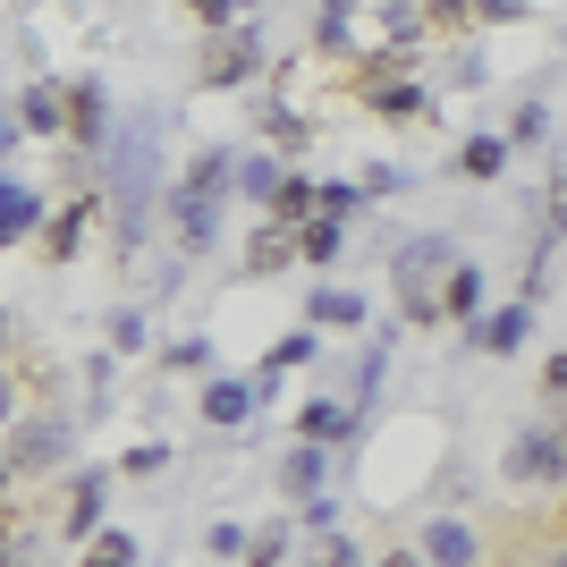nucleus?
Segmentation results:
<instances>
[{
	"label": "nucleus",
	"mask_w": 567,
	"mask_h": 567,
	"mask_svg": "<svg viewBox=\"0 0 567 567\" xmlns=\"http://www.w3.org/2000/svg\"><path fill=\"white\" fill-rule=\"evenodd\" d=\"M457 169H466V178H499V169H508V136H474L466 153H457Z\"/></svg>",
	"instance_id": "aec40b11"
},
{
	"label": "nucleus",
	"mask_w": 567,
	"mask_h": 567,
	"mask_svg": "<svg viewBox=\"0 0 567 567\" xmlns=\"http://www.w3.org/2000/svg\"><path fill=\"white\" fill-rule=\"evenodd\" d=\"M246 255H255V271H280V262H297V255H306V229H288V220H262Z\"/></svg>",
	"instance_id": "4468645a"
},
{
	"label": "nucleus",
	"mask_w": 567,
	"mask_h": 567,
	"mask_svg": "<svg viewBox=\"0 0 567 567\" xmlns=\"http://www.w3.org/2000/svg\"><path fill=\"white\" fill-rule=\"evenodd\" d=\"M543 127H550V111H543V102H525L517 127H508V144H543Z\"/></svg>",
	"instance_id": "c756f323"
},
{
	"label": "nucleus",
	"mask_w": 567,
	"mask_h": 567,
	"mask_svg": "<svg viewBox=\"0 0 567 567\" xmlns=\"http://www.w3.org/2000/svg\"><path fill=\"white\" fill-rule=\"evenodd\" d=\"M313 567H355V543H348V534H331V543L313 550Z\"/></svg>",
	"instance_id": "e433bc0d"
},
{
	"label": "nucleus",
	"mask_w": 567,
	"mask_h": 567,
	"mask_svg": "<svg viewBox=\"0 0 567 567\" xmlns=\"http://www.w3.org/2000/svg\"><path fill=\"white\" fill-rule=\"evenodd\" d=\"M450 271H457V237H415V246H399V255H390V280L406 288V313H415V322H432V313H441V297H432V288H450Z\"/></svg>",
	"instance_id": "f03ea898"
},
{
	"label": "nucleus",
	"mask_w": 567,
	"mask_h": 567,
	"mask_svg": "<svg viewBox=\"0 0 567 567\" xmlns=\"http://www.w3.org/2000/svg\"><path fill=\"white\" fill-rule=\"evenodd\" d=\"M111 348H144V313H111Z\"/></svg>",
	"instance_id": "c9c22d12"
},
{
	"label": "nucleus",
	"mask_w": 567,
	"mask_h": 567,
	"mask_svg": "<svg viewBox=\"0 0 567 567\" xmlns=\"http://www.w3.org/2000/svg\"><path fill=\"white\" fill-rule=\"evenodd\" d=\"M255 381H213V390H204V424H220V432H237L246 424V415H255Z\"/></svg>",
	"instance_id": "9b49d317"
},
{
	"label": "nucleus",
	"mask_w": 567,
	"mask_h": 567,
	"mask_svg": "<svg viewBox=\"0 0 567 567\" xmlns=\"http://www.w3.org/2000/svg\"><path fill=\"white\" fill-rule=\"evenodd\" d=\"M271 364H280V373H288V364H313V331H288L280 348H271Z\"/></svg>",
	"instance_id": "2f4dec72"
},
{
	"label": "nucleus",
	"mask_w": 567,
	"mask_h": 567,
	"mask_svg": "<svg viewBox=\"0 0 567 567\" xmlns=\"http://www.w3.org/2000/svg\"><path fill=\"white\" fill-rule=\"evenodd\" d=\"M364 102H373V111L415 118V111H424V85H406V76L390 69V60H373V69H364Z\"/></svg>",
	"instance_id": "1a4fd4ad"
},
{
	"label": "nucleus",
	"mask_w": 567,
	"mask_h": 567,
	"mask_svg": "<svg viewBox=\"0 0 567 567\" xmlns=\"http://www.w3.org/2000/svg\"><path fill=\"white\" fill-rule=\"evenodd\" d=\"M60 450H69V424H60V415H34V424H18V441H9V466H60Z\"/></svg>",
	"instance_id": "0eeeda50"
},
{
	"label": "nucleus",
	"mask_w": 567,
	"mask_h": 567,
	"mask_svg": "<svg viewBox=\"0 0 567 567\" xmlns=\"http://www.w3.org/2000/svg\"><path fill=\"white\" fill-rule=\"evenodd\" d=\"M543 220H550V237H567V169L550 178V195H543Z\"/></svg>",
	"instance_id": "473e14b6"
},
{
	"label": "nucleus",
	"mask_w": 567,
	"mask_h": 567,
	"mask_svg": "<svg viewBox=\"0 0 567 567\" xmlns=\"http://www.w3.org/2000/svg\"><path fill=\"white\" fill-rule=\"evenodd\" d=\"M543 381H550V390H567V355H550V364H543Z\"/></svg>",
	"instance_id": "58836bf2"
},
{
	"label": "nucleus",
	"mask_w": 567,
	"mask_h": 567,
	"mask_svg": "<svg viewBox=\"0 0 567 567\" xmlns=\"http://www.w3.org/2000/svg\"><path fill=\"white\" fill-rule=\"evenodd\" d=\"M339 246H348V229H339V220H322V213H313V220H306V255H313V262H331Z\"/></svg>",
	"instance_id": "393cba45"
},
{
	"label": "nucleus",
	"mask_w": 567,
	"mask_h": 567,
	"mask_svg": "<svg viewBox=\"0 0 567 567\" xmlns=\"http://www.w3.org/2000/svg\"><path fill=\"white\" fill-rule=\"evenodd\" d=\"M9 474H18V466H9V457H0V499H9Z\"/></svg>",
	"instance_id": "79ce46f5"
},
{
	"label": "nucleus",
	"mask_w": 567,
	"mask_h": 567,
	"mask_svg": "<svg viewBox=\"0 0 567 567\" xmlns=\"http://www.w3.org/2000/svg\"><path fill=\"white\" fill-rule=\"evenodd\" d=\"M162 364H169V373H213V339H178Z\"/></svg>",
	"instance_id": "a878e982"
},
{
	"label": "nucleus",
	"mask_w": 567,
	"mask_h": 567,
	"mask_svg": "<svg viewBox=\"0 0 567 567\" xmlns=\"http://www.w3.org/2000/svg\"><path fill=\"white\" fill-rule=\"evenodd\" d=\"M297 432H306V441H322V450H331V441H348V432H355V406H339V399H313L306 415H297Z\"/></svg>",
	"instance_id": "2eb2a0df"
},
{
	"label": "nucleus",
	"mask_w": 567,
	"mask_h": 567,
	"mask_svg": "<svg viewBox=\"0 0 567 567\" xmlns=\"http://www.w3.org/2000/svg\"><path fill=\"white\" fill-rule=\"evenodd\" d=\"M271 213H280V220H313V213H322V187H306V178H280Z\"/></svg>",
	"instance_id": "412c9836"
},
{
	"label": "nucleus",
	"mask_w": 567,
	"mask_h": 567,
	"mask_svg": "<svg viewBox=\"0 0 567 567\" xmlns=\"http://www.w3.org/2000/svg\"><path fill=\"white\" fill-rule=\"evenodd\" d=\"M9 406H18V399H9V373H0V424H9Z\"/></svg>",
	"instance_id": "a19ab883"
},
{
	"label": "nucleus",
	"mask_w": 567,
	"mask_h": 567,
	"mask_svg": "<svg viewBox=\"0 0 567 567\" xmlns=\"http://www.w3.org/2000/svg\"><path fill=\"white\" fill-rule=\"evenodd\" d=\"M390 567H424V559H390Z\"/></svg>",
	"instance_id": "c03bdc74"
},
{
	"label": "nucleus",
	"mask_w": 567,
	"mask_h": 567,
	"mask_svg": "<svg viewBox=\"0 0 567 567\" xmlns=\"http://www.w3.org/2000/svg\"><path fill=\"white\" fill-rule=\"evenodd\" d=\"M229 187V153H195V169H187V195H220Z\"/></svg>",
	"instance_id": "4be33fe9"
},
{
	"label": "nucleus",
	"mask_w": 567,
	"mask_h": 567,
	"mask_svg": "<svg viewBox=\"0 0 567 567\" xmlns=\"http://www.w3.org/2000/svg\"><path fill=\"white\" fill-rule=\"evenodd\" d=\"M0 567H9V534H0Z\"/></svg>",
	"instance_id": "37998d69"
},
{
	"label": "nucleus",
	"mask_w": 567,
	"mask_h": 567,
	"mask_svg": "<svg viewBox=\"0 0 567 567\" xmlns=\"http://www.w3.org/2000/svg\"><path fill=\"white\" fill-rule=\"evenodd\" d=\"M348 9H355V0H322V18H313V43H348Z\"/></svg>",
	"instance_id": "bb28decb"
},
{
	"label": "nucleus",
	"mask_w": 567,
	"mask_h": 567,
	"mask_svg": "<svg viewBox=\"0 0 567 567\" xmlns=\"http://www.w3.org/2000/svg\"><path fill=\"white\" fill-rule=\"evenodd\" d=\"M213 550H220V559H246V550H255V534H246V525H213Z\"/></svg>",
	"instance_id": "72a5a7b5"
},
{
	"label": "nucleus",
	"mask_w": 567,
	"mask_h": 567,
	"mask_svg": "<svg viewBox=\"0 0 567 567\" xmlns=\"http://www.w3.org/2000/svg\"><path fill=\"white\" fill-rule=\"evenodd\" d=\"M102 153H111V229H118V246H144V229H153V178H162V118L136 111Z\"/></svg>",
	"instance_id": "f257e3e1"
},
{
	"label": "nucleus",
	"mask_w": 567,
	"mask_h": 567,
	"mask_svg": "<svg viewBox=\"0 0 567 567\" xmlns=\"http://www.w3.org/2000/svg\"><path fill=\"white\" fill-rule=\"evenodd\" d=\"M525 339H534V297H517V306H499L474 322V348H492V355H517Z\"/></svg>",
	"instance_id": "423d86ee"
},
{
	"label": "nucleus",
	"mask_w": 567,
	"mask_h": 567,
	"mask_svg": "<svg viewBox=\"0 0 567 567\" xmlns=\"http://www.w3.org/2000/svg\"><path fill=\"white\" fill-rule=\"evenodd\" d=\"M18 136H25V118H18V111H0V162L18 153Z\"/></svg>",
	"instance_id": "4c0bfd02"
},
{
	"label": "nucleus",
	"mask_w": 567,
	"mask_h": 567,
	"mask_svg": "<svg viewBox=\"0 0 567 567\" xmlns=\"http://www.w3.org/2000/svg\"><path fill=\"white\" fill-rule=\"evenodd\" d=\"M457 9H466V0H432V18H457Z\"/></svg>",
	"instance_id": "ea45409f"
},
{
	"label": "nucleus",
	"mask_w": 567,
	"mask_h": 567,
	"mask_svg": "<svg viewBox=\"0 0 567 567\" xmlns=\"http://www.w3.org/2000/svg\"><path fill=\"white\" fill-rule=\"evenodd\" d=\"M195 25H204V34H220V25H237V0H195Z\"/></svg>",
	"instance_id": "f704fd0d"
},
{
	"label": "nucleus",
	"mask_w": 567,
	"mask_h": 567,
	"mask_svg": "<svg viewBox=\"0 0 567 567\" xmlns=\"http://www.w3.org/2000/svg\"><path fill=\"white\" fill-rule=\"evenodd\" d=\"M43 220V195L34 187H18V178H0V246H18L25 229Z\"/></svg>",
	"instance_id": "ddd939ff"
},
{
	"label": "nucleus",
	"mask_w": 567,
	"mask_h": 567,
	"mask_svg": "<svg viewBox=\"0 0 567 567\" xmlns=\"http://www.w3.org/2000/svg\"><path fill=\"white\" fill-rule=\"evenodd\" d=\"M280 550H288V534H280V525H262L255 550H246V567H280Z\"/></svg>",
	"instance_id": "7c9ffc66"
},
{
	"label": "nucleus",
	"mask_w": 567,
	"mask_h": 567,
	"mask_svg": "<svg viewBox=\"0 0 567 567\" xmlns=\"http://www.w3.org/2000/svg\"><path fill=\"white\" fill-rule=\"evenodd\" d=\"M43 237H51V255L69 262V255H76V237H85V204H69V213L51 220V229H43Z\"/></svg>",
	"instance_id": "b1692460"
},
{
	"label": "nucleus",
	"mask_w": 567,
	"mask_h": 567,
	"mask_svg": "<svg viewBox=\"0 0 567 567\" xmlns=\"http://www.w3.org/2000/svg\"><path fill=\"white\" fill-rule=\"evenodd\" d=\"M102 508H111V483H102V474H76V492H69V543H94Z\"/></svg>",
	"instance_id": "9d476101"
},
{
	"label": "nucleus",
	"mask_w": 567,
	"mask_h": 567,
	"mask_svg": "<svg viewBox=\"0 0 567 567\" xmlns=\"http://www.w3.org/2000/svg\"><path fill=\"white\" fill-rule=\"evenodd\" d=\"M441 313H457V322H474V313H483V271H474V262H457V271H450V288H441Z\"/></svg>",
	"instance_id": "a211bd4d"
},
{
	"label": "nucleus",
	"mask_w": 567,
	"mask_h": 567,
	"mask_svg": "<svg viewBox=\"0 0 567 567\" xmlns=\"http://www.w3.org/2000/svg\"><path fill=\"white\" fill-rule=\"evenodd\" d=\"M559 567H567V559H559Z\"/></svg>",
	"instance_id": "49530a36"
},
{
	"label": "nucleus",
	"mask_w": 567,
	"mask_h": 567,
	"mask_svg": "<svg viewBox=\"0 0 567 567\" xmlns=\"http://www.w3.org/2000/svg\"><path fill=\"white\" fill-rule=\"evenodd\" d=\"M322 474H331L322 441H297V450H288V466H280V483H288V492H322Z\"/></svg>",
	"instance_id": "f3484780"
},
{
	"label": "nucleus",
	"mask_w": 567,
	"mask_h": 567,
	"mask_svg": "<svg viewBox=\"0 0 567 567\" xmlns=\"http://www.w3.org/2000/svg\"><path fill=\"white\" fill-rule=\"evenodd\" d=\"M508 483H534V492H550V483H567V432L534 424L508 441Z\"/></svg>",
	"instance_id": "20e7f679"
},
{
	"label": "nucleus",
	"mask_w": 567,
	"mask_h": 567,
	"mask_svg": "<svg viewBox=\"0 0 567 567\" xmlns=\"http://www.w3.org/2000/svg\"><path fill=\"white\" fill-rule=\"evenodd\" d=\"M85 567H136V543L127 534H94V559Z\"/></svg>",
	"instance_id": "cd10ccee"
},
{
	"label": "nucleus",
	"mask_w": 567,
	"mask_h": 567,
	"mask_svg": "<svg viewBox=\"0 0 567 567\" xmlns=\"http://www.w3.org/2000/svg\"><path fill=\"white\" fill-rule=\"evenodd\" d=\"M0 339H9V322H0Z\"/></svg>",
	"instance_id": "a18cd8bd"
},
{
	"label": "nucleus",
	"mask_w": 567,
	"mask_h": 567,
	"mask_svg": "<svg viewBox=\"0 0 567 567\" xmlns=\"http://www.w3.org/2000/svg\"><path fill=\"white\" fill-rule=\"evenodd\" d=\"M18 118L34 127V136H60V118H69V102H60V85H25Z\"/></svg>",
	"instance_id": "dca6fc26"
},
{
	"label": "nucleus",
	"mask_w": 567,
	"mask_h": 567,
	"mask_svg": "<svg viewBox=\"0 0 567 567\" xmlns=\"http://www.w3.org/2000/svg\"><path fill=\"white\" fill-rule=\"evenodd\" d=\"M169 220H178V246H187V255H204V246L220 237V195H187V187H178Z\"/></svg>",
	"instance_id": "6e6552de"
},
{
	"label": "nucleus",
	"mask_w": 567,
	"mask_h": 567,
	"mask_svg": "<svg viewBox=\"0 0 567 567\" xmlns=\"http://www.w3.org/2000/svg\"><path fill=\"white\" fill-rule=\"evenodd\" d=\"M69 127H76L85 144H102V136H111V102H102V85H94V76H76V85H69Z\"/></svg>",
	"instance_id": "f8f14e48"
},
{
	"label": "nucleus",
	"mask_w": 567,
	"mask_h": 567,
	"mask_svg": "<svg viewBox=\"0 0 567 567\" xmlns=\"http://www.w3.org/2000/svg\"><path fill=\"white\" fill-rule=\"evenodd\" d=\"M237 187H246V195H280V162H271V153L237 162Z\"/></svg>",
	"instance_id": "5701e85b"
},
{
	"label": "nucleus",
	"mask_w": 567,
	"mask_h": 567,
	"mask_svg": "<svg viewBox=\"0 0 567 567\" xmlns=\"http://www.w3.org/2000/svg\"><path fill=\"white\" fill-rule=\"evenodd\" d=\"M424 567H483V534L466 517H432L424 525Z\"/></svg>",
	"instance_id": "39448f33"
},
{
	"label": "nucleus",
	"mask_w": 567,
	"mask_h": 567,
	"mask_svg": "<svg viewBox=\"0 0 567 567\" xmlns=\"http://www.w3.org/2000/svg\"><path fill=\"white\" fill-rule=\"evenodd\" d=\"M313 322H331V331H355L364 322V297H348V288H313Z\"/></svg>",
	"instance_id": "6ab92c4d"
},
{
	"label": "nucleus",
	"mask_w": 567,
	"mask_h": 567,
	"mask_svg": "<svg viewBox=\"0 0 567 567\" xmlns=\"http://www.w3.org/2000/svg\"><path fill=\"white\" fill-rule=\"evenodd\" d=\"M262 69V25H220L195 51V85H246Z\"/></svg>",
	"instance_id": "7ed1b4c3"
},
{
	"label": "nucleus",
	"mask_w": 567,
	"mask_h": 567,
	"mask_svg": "<svg viewBox=\"0 0 567 567\" xmlns=\"http://www.w3.org/2000/svg\"><path fill=\"white\" fill-rule=\"evenodd\" d=\"M355 204H364V187H348V178H331V187H322V220H348Z\"/></svg>",
	"instance_id": "c85d7f7f"
}]
</instances>
